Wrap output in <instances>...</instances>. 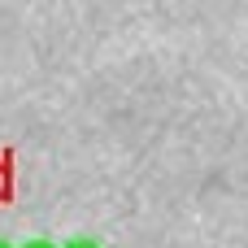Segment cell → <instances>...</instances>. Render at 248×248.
<instances>
[{
  "label": "cell",
  "mask_w": 248,
  "mask_h": 248,
  "mask_svg": "<svg viewBox=\"0 0 248 248\" xmlns=\"http://www.w3.org/2000/svg\"><path fill=\"white\" fill-rule=\"evenodd\" d=\"M61 248H100V244H96V240H87V235H78V240H65Z\"/></svg>",
  "instance_id": "obj_1"
},
{
  "label": "cell",
  "mask_w": 248,
  "mask_h": 248,
  "mask_svg": "<svg viewBox=\"0 0 248 248\" xmlns=\"http://www.w3.org/2000/svg\"><path fill=\"white\" fill-rule=\"evenodd\" d=\"M22 248H57V244H48V240H31V244H22Z\"/></svg>",
  "instance_id": "obj_2"
},
{
  "label": "cell",
  "mask_w": 248,
  "mask_h": 248,
  "mask_svg": "<svg viewBox=\"0 0 248 248\" xmlns=\"http://www.w3.org/2000/svg\"><path fill=\"white\" fill-rule=\"evenodd\" d=\"M0 248H9V244H4V240H0Z\"/></svg>",
  "instance_id": "obj_3"
}]
</instances>
